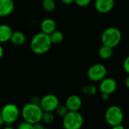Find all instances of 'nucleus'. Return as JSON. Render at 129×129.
Wrapping results in <instances>:
<instances>
[{
	"label": "nucleus",
	"instance_id": "obj_1",
	"mask_svg": "<svg viewBox=\"0 0 129 129\" xmlns=\"http://www.w3.org/2000/svg\"><path fill=\"white\" fill-rule=\"evenodd\" d=\"M52 45L49 35L43 32L34 35L30 44L31 50L37 55H42L47 52L50 49Z\"/></svg>",
	"mask_w": 129,
	"mask_h": 129
},
{
	"label": "nucleus",
	"instance_id": "obj_2",
	"mask_svg": "<svg viewBox=\"0 0 129 129\" xmlns=\"http://www.w3.org/2000/svg\"><path fill=\"white\" fill-rule=\"evenodd\" d=\"M43 113V111L39 104H34L30 102L25 104L21 111L23 120L33 124L41 121Z\"/></svg>",
	"mask_w": 129,
	"mask_h": 129
},
{
	"label": "nucleus",
	"instance_id": "obj_3",
	"mask_svg": "<svg viewBox=\"0 0 129 129\" xmlns=\"http://www.w3.org/2000/svg\"><path fill=\"white\" fill-rule=\"evenodd\" d=\"M121 40V33L119 29L110 27L104 30L101 35V42L103 45L111 48L117 46Z\"/></svg>",
	"mask_w": 129,
	"mask_h": 129
},
{
	"label": "nucleus",
	"instance_id": "obj_4",
	"mask_svg": "<svg viewBox=\"0 0 129 129\" xmlns=\"http://www.w3.org/2000/svg\"><path fill=\"white\" fill-rule=\"evenodd\" d=\"M62 118L64 129H81L84 124V117L79 111H69Z\"/></svg>",
	"mask_w": 129,
	"mask_h": 129
},
{
	"label": "nucleus",
	"instance_id": "obj_5",
	"mask_svg": "<svg viewBox=\"0 0 129 129\" xmlns=\"http://www.w3.org/2000/svg\"><path fill=\"white\" fill-rule=\"evenodd\" d=\"M104 118L106 123L109 126L112 127L122 123L124 119V112L121 107L116 105H112L106 109Z\"/></svg>",
	"mask_w": 129,
	"mask_h": 129
},
{
	"label": "nucleus",
	"instance_id": "obj_6",
	"mask_svg": "<svg viewBox=\"0 0 129 129\" xmlns=\"http://www.w3.org/2000/svg\"><path fill=\"white\" fill-rule=\"evenodd\" d=\"M1 115L4 124H12L20 117L21 111L14 103H7L1 109Z\"/></svg>",
	"mask_w": 129,
	"mask_h": 129
},
{
	"label": "nucleus",
	"instance_id": "obj_7",
	"mask_svg": "<svg viewBox=\"0 0 129 129\" xmlns=\"http://www.w3.org/2000/svg\"><path fill=\"white\" fill-rule=\"evenodd\" d=\"M107 70L103 64H94L87 70V78L93 82H99L106 78Z\"/></svg>",
	"mask_w": 129,
	"mask_h": 129
},
{
	"label": "nucleus",
	"instance_id": "obj_8",
	"mask_svg": "<svg viewBox=\"0 0 129 129\" xmlns=\"http://www.w3.org/2000/svg\"><path fill=\"white\" fill-rule=\"evenodd\" d=\"M59 104L58 98L52 93L46 94L40 98V106L43 112H54Z\"/></svg>",
	"mask_w": 129,
	"mask_h": 129
},
{
	"label": "nucleus",
	"instance_id": "obj_9",
	"mask_svg": "<svg viewBox=\"0 0 129 129\" xmlns=\"http://www.w3.org/2000/svg\"><path fill=\"white\" fill-rule=\"evenodd\" d=\"M100 90L101 93L112 94L117 89V83L112 78H104L100 83Z\"/></svg>",
	"mask_w": 129,
	"mask_h": 129
},
{
	"label": "nucleus",
	"instance_id": "obj_10",
	"mask_svg": "<svg viewBox=\"0 0 129 129\" xmlns=\"http://www.w3.org/2000/svg\"><path fill=\"white\" fill-rule=\"evenodd\" d=\"M115 6V0H96L94 3L95 9L101 14L109 13Z\"/></svg>",
	"mask_w": 129,
	"mask_h": 129
},
{
	"label": "nucleus",
	"instance_id": "obj_11",
	"mask_svg": "<svg viewBox=\"0 0 129 129\" xmlns=\"http://www.w3.org/2000/svg\"><path fill=\"white\" fill-rule=\"evenodd\" d=\"M64 105L69 111H79L82 106V100L79 96L73 94L66 99Z\"/></svg>",
	"mask_w": 129,
	"mask_h": 129
},
{
	"label": "nucleus",
	"instance_id": "obj_12",
	"mask_svg": "<svg viewBox=\"0 0 129 129\" xmlns=\"http://www.w3.org/2000/svg\"><path fill=\"white\" fill-rule=\"evenodd\" d=\"M15 9L13 0H0V17L10 15Z\"/></svg>",
	"mask_w": 129,
	"mask_h": 129
},
{
	"label": "nucleus",
	"instance_id": "obj_13",
	"mask_svg": "<svg viewBox=\"0 0 129 129\" xmlns=\"http://www.w3.org/2000/svg\"><path fill=\"white\" fill-rule=\"evenodd\" d=\"M41 32L49 35L56 30V22L50 18H45L40 24Z\"/></svg>",
	"mask_w": 129,
	"mask_h": 129
},
{
	"label": "nucleus",
	"instance_id": "obj_14",
	"mask_svg": "<svg viewBox=\"0 0 129 129\" xmlns=\"http://www.w3.org/2000/svg\"><path fill=\"white\" fill-rule=\"evenodd\" d=\"M13 30L7 24H0V43H6L10 40Z\"/></svg>",
	"mask_w": 129,
	"mask_h": 129
},
{
	"label": "nucleus",
	"instance_id": "obj_15",
	"mask_svg": "<svg viewBox=\"0 0 129 129\" xmlns=\"http://www.w3.org/2000/svg\"><path fill=\"white\" fill-rule=\"evenodd\" d=\"M10 41L15 46H21L26 41V37L21 31H14L11 37Z\"/></svg>",
	"mask_w": 129,
	"mask_h": 129
},
{
	"label": "nucleus",
	"instance_id": "obj_16",
	"mask_svg": "<svg viewBox=\"0 0 129 129\" xmlns=\"http://www.w3.org/2000/svg\"><path fill=\"white\" fill-rule=\"evenodd\" d=\"M98 53L99 55L101 58L103 59H109V58L112 57V54H113V49L106 46V45H102L99 50H98Z\"/></svg>",
	"mask_w": 129,
	"mask_h": 129
},
{
	"label": "nucleus",
	"instance_id": "obj_17",
	"mask_svg": "<svg viewBox=\"0 0 129 129\" xmlns=\"http://www.w3.org/2000/svg\"><path fill=\"white\" fill-rule=\"evenodd\" d=\"M50 40L52 42V44H59L61 43L64 40V35L60 30H54L52 33L49 34Z\"/></svg>",
	"mask_w": 129,
	"mask_h": 129
},
{
	"label": "nucleus",
	"instance_id": "obj_18",
	"mask_svg": "<svg viewBox=\"0 0 129 129\" xmlns=\"http://www.w3.org/2000/svg\"><path fill=\"white\" fill-rule=\"evenodd\" d=\"M55 2L54 0H43L42 2V7L43 9L48 12H51L55 10Z\"/></svg>",
	"mask_w": 129,
	"mask_h": 129
},
{
	"label": "nucleus",
	"instance_id": "obj_19",
	"mask_svg": "<svg viewBox=\"0 0 129 129\" xmlns=\"http://www.w3.org/2000/svg\"><path fill=\"white\" fill-rule=\"evenodd\" d=\"M54 119L55 115L52 113V112H43L41 118V121L43 122V124H49L54 121Z\"/></svg>",
	"mask_w": 129,
	"mask_h": 129
},
{
	"label": "nucleus",
	"instance_id": "obj_20",
	"mask_svg": "<svg viewBox=\"0 0 129 129\" xmlns=\"http://www.w3.org/2000/svg\"><path fill=\"white\" fill-rule=\"evenodd\" d=\"M97 91V88L93 84H86L82 88V92L87 96H93L96 94Z\"/></svg>",
	"mask_w": 129,
	"mask_h": 129
},
{
	"label": "nucleus",
	"instance_id": "obj_21",
	"mask_svg": "<svg viewBox=\"0 0 129 129\" xmlns=\"http://www.w3.org/2000/svg\"><path fill=\"white\" fill-rule=\"evenodd\" d=\"M55 112L58 116L64 117L69 112V109L64 104H58V106L56 107Z\"/></svg>",
	"mask_w": 129,
	"mask_h": 129
},
{
	"label": "nucleus",
	"instance_id": "obj_22",
	"mask_svg": "<svg viewBox=\"0 0 129 129\" xmlns=\"http://www.w3.org/2000/svg\"><path fill=\"white\" fill-rule=\"evenodd\" d=\"M17 129H35V128H34V124L24 121L18 124Z\"/></svg>",
	"mask_w": 129,
	"mask_h": 129
},
{
	"label": "nucleus",
	"instance_id": "obj_23",
	"mask_svg": "<svg viewBox=\"0 0 129 129\" xmlns=\"http://www.w3.org/2000/svg\"><path fill=\"white\" fill-rule=\"evenodd\" d=\"M74 2L80 7H86L90 3L91 0H74Z\"/></svg>",
	"mask_w": 129,
	"mask_h": 129
},
{
	"label": "nucleus",
	"instance_id": "obj_24",
	"mask_svg": "<svg viewBox=\"0 0 129 129\" xmlns=\"http://www.w3.org/2000/svg\"><path fill=\"white\" fill-rule=\"evenodd\" d=\"M123 69H124V71L127 75H129V55H127L124 58V62H123Z\"/></svg>",
	"mask_w": 129,
	"mask_h": 129
},
{
	"label": "nucleus",
	"instance_id": "obj_25",
	"mask_svg": "<svg viewBox=\"0 0 129 129\" xmlns=\"http://www.w3.org/2000/svg\"><path fill=\"white\" fill-rule=\"evenodd\" d=\"M40 97H37V96H34L30 100V103H33L34 104H39L40 103Z\"/></svg>",
	"mask_w": 129,
	"mask_h": 129
},
{
	"label": "nucleus",
	"instance_id": "obj_26",
	"mask_svg": "<svg viewBox=\"0 0 129 129\" xmlns=\"http://www.w3.org/2000/svg\"><path fill=\"white\" fill-rule=\"evenodd\" d=\"M45 127L43 124H41L40 122H38L37 124H34V128L35 129H43Z\"/></svg>",
	"mask_w": 129,
	"mask_h": 129
},
{
	"label": "nucleus",
	"instance_id": "obj_27",
	"mask_svg": "<svg viewBox=\"0 0 129 129\" xmlns=\"http://www.w3.org/2000/svg\"><path fill=\"white\" fill-rule=\"evenodd\" d=\"M60 2L64 5H70L74 3V0H60Z\"/></svg>",
	"mask_w": 129,
	"mask_h": 129
},
{
	"label": "nucleus",
	"instance_id": "obj_28",
	"mask_svg": "<svg viewBox=\"0 0 129 129\" xmlns=\"http://www.w3.org/2000/svg\"><path fill=\"white\" fill-rule=\"evenodd\" d=\"M109 94L107 93H101V98L103 100H108L109 99Z\"/></svg>",
	"mask_w": 129,
	"mask_h": 129
},
{
	"label": "nucleus",
	"instance_id": "obj_29",
	"mask_svg": "<svg viewBox=\"0 0 129 129\" xmlns=\"http://www.w3.org/2000/svg\"><path fill=\"white\" fill-rule=\"evenodd\" d=\"M111 129H125V127L121 124H118V125H115L111 127Z\"/></svg>",
	"mask_w": 129,
	"mask_h": 129
},
{
	"label": "nucleus",
	"instance_id": "obj_30",
	"mask_svg": "<svg viewBox=\"0 0 129 129\" xmlns=\"http://www.w3.org/2000/svg\"><path fill=\"white\" fill-rule=\"evenodd\" d=\"M124 85L127 89H129V75H127V76L124 80Z\"/></svg>",
	"mask_w": 129,
	"mask_h": 129
},
{
	"label": "nucleus",
	"instance_id": "obj_31",
	"mask_svg": "<svg viewBox=\"0 0 129 129\" xmlns=\"http://www.w3.org/2000/svg\"><path fill=\"white\" fill-rule=\"evenodd\" d=\"M4 55V49H3V46L0 44V59H1Z\"/></svg>",
	"mask_w": 129,
	"mask_h": 129
},
{
	"label": "nucleus",
	"instance_id": "obj_32",
	"mask_svg": "<svg viewBox=\"0 0 129 129\" xmlns=\"http://www.w3.org/2000/svg\"><path fill=\"white\" fill-rule=\"evenodd\" d=\"M3 129H15V127H13L11 124H7L6 126H5Z\"/></svg>",
	"mask_w": 129,
	"mask_h": 129
},
{
	"label": "nucleus",
	"instance_id": "obj_33",
	"mask_svg": "<svg viewBox=\"0 0 129 129\" xmlns=\"http://www.w3.org/2000/svg\"><path fill=\"white\" fill-rule=\"evenodd\" d=\"M3 124H4V121H3V118H2L1 112H0V126H2Z\"/></svg>",
	"mask_w": 129,
	"mask_h": 129
},
{
	"label": "nucleus",
	"instance_id": "obj_34",
	"mask_svg": "<svg viewBox=\"0 0 129 129\" xmlns=\"http://www.w3.org/2000/svg\"><path fill=\"white\" fill-rule=\"evenodd\" d=\"M43 129H49V128H46V127H44Z\"/></svg>",
	"mask_w": 129,
	"mask_h": 129
},
{
	"label": "nucleus",
	"instance_id": "obj_35",
	"mask_svg": "<svg viewBox=\"0 0 129 129\" xmlns=\"http://www.w3.org/2000/svg\"><path fill=\"white\" fill-rule=\"evenodd\" d=\"M125 129H129V127H127V128H125Z\"/></svg>",
	"mask_w": 129,
	"mask_h": 129
}]
</instances>
